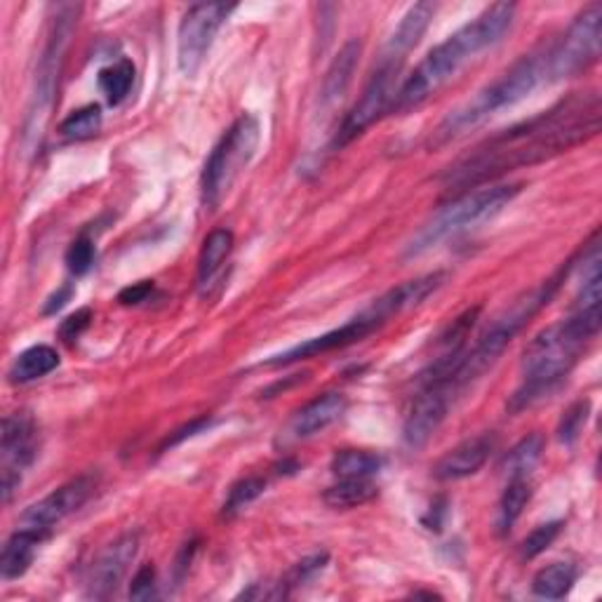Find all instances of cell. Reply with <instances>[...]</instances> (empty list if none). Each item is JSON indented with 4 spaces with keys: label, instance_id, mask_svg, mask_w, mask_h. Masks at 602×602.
I'll use <instances>...</instances> for the list:
<instances>
[{
    "label": "cell",
    "instance_id": "obj_5",
    "mask_svg": "<svg viewBox=\"0 0 602 602\" xmlns=\"http://www.w3.org/2000/svg\"><path fill=\"white\" fill-rule=\"evenodd\" d=\"M521 191V183H484V187L459 193L416 233V238L408 247V257L422 255L438 243L457 236V233L492 220L501 210L509 208Z\"/></svg>",
    "mask_w": 602,
    "mask_h": 602
},
{
    "label": "cell",
    "instance_id": "obj_2",
    "mask_svg": "<svg viewBox=\"0 0 602 602\" xmlns=\"http://www.w3.org/2000/svg\"><path fill=\"white\" fill-rule=\"evenodd\" d=\"M515 16L513 3H497L478 14L473 22L461 26L457 33L433 47L424 62L405 78L398 90L393 113H408L422 107L428 97L436 94L447 80L457 76L461 66L482 49L492 47L504 38Z\"/></svg>",
    "mask_w": 602,
    "mask_h": 602
},
{
    "label": "cell",
    "instance_id": "obj_38",
    "mask_svg": "<svg viewBox=\"0 0 602 602\" xmlns=\"http://www.w3.org/2000/svg\"><path fill=\"white\" fill-rule=\"evenodd\" d=\"M154 280H142V282H135V286H130L125 290H121L119 294V301L123 306H137L142 304V301H146L150 294H154Z\"/></svg>",
    "mask_w": 602,
    "mask_h": 602
},
{
    "label": "cell",
    "instance_id": "obj_12",
    "mask_svg": "<svg viewBox=\"0 0 602 602\" xmlns=\"http://www.w3.org/2000/svg\"><path fill=\"white\" fill-rule=\"evenodd\" d=\"M3 501L10 504L14 490L20 488L24 468L36 457V426L29 414H10L3 420Z\"/></svg>",
    "mask_w": 602,
    "mask_h": 602
},
{
    "label": "cell",
    "instance_id": "obj_3",
    "mask_svg": "<svg viewBox=\"0 0 602 602\" xmlns=\"http://www.w3.org/2000/svg\"><path fill=\"white\" fill-rule=\"evenodd\" d=\"M600 323V306H591L575 309V313L567 321L542 330L525 348L521 363L523 383L511 395L509 410L521 412L529 408L534 400L554 391L558 381L572 372V367L577 365L587 344L598 337Z\"/></svg>",
    "mask_w": 602,
    "mask_h": 602
},
{
    "label": "cell",
    "instance_id": "obj_33",
    "mask_svg": "<svg viewBox=\"0 0 602 602\" xmlns=\"http://www.w3.org/2000/svg\"><path fill=\"white\" fill-rule=\"evenodd\" d=\"M560 527H562V523H546V525H539L537 529H532L521 548L523 558L532 560V558L542 556L544 550L556 542V537L560 534Z\"/></svg>",
    "mask_w": 602,
    "mask_h": 602
},
{
    "label": "cell",
    "instance_id": "obj_34",
    "mask_svg": "<svg viewBox=\"0 0 602 602\" xmlns=\"http://www.w3.org/2000/svg\"><path fill=\"white\" fill-rule=\"evenodd\" d=\"M94 257H97L94 243L82 236V238L74 241L71 247L66 249V266H69V271L74 276H86L92 269Z\"/></svg>",
    "mask_w": 602,
    "mask_h": 602
},
{
    "label": "cell",
    "instance_id": "obj_13",
    "mask_svg": "<svg viewBox=\"0 0 602 602\" xmlns=\"http://www.w3.org/2000/svg\"><path fill=\"white\" fill-rule=\"evenodd\" d=\"M140 550V534L127 532L123 537L109 544L99 558L92 562V570L88 577V595L94 600H107L115 589L121 587L130 565L135 562Z\"/></svg>",
    "mask_w": 602,
    "mask_h": 602
},
{
    "label": "cell",
    "instance_id": "obj_22",
    "mask_svg": "<svg viewBox=\"0 0 602 602\" xmlns=\"http://www.w3.org/2000/svg\"><path fill=\"white\" fill-rule=\"evenodd\" d=\"M233 249V233L226 228H216L203 241L198 257V288L200 292H208L212 288L214 278L220 276L222 266L226 264Z\"/></svg>",
    "mask_w": 602,
    "mask_h": 602
},
{
    "label": "cell",
    "instance_id": "obj_21",
    "mask_svg": "<svg viewBox=\"0 0 602 602\" xmlns=\"http://www.w3.org/2000/svg\"><path fill=\"white\" fill-rule=\"evenodd\" d=\"M360 49H363L360 41H348L339 49V55L334 57L332 66L327 69V76L323 82V94H321L325 107L337 104L339 99L346 94V90L350 86V78H354L356 66L360 62Z\"/></svg>",
    "mask_w": 602,
    "mask_h": 602
},
{
    "label": "cell",
    "instance_id": "obj_7",
    "mask_svg": "<svg viewBox=\"0 0 602 602\" xmlns=\"http://www.w3.org/2000/svg\"><path fill=\"white\" fill-rule=\"evenodd\" d=\"M600 38L602 5L593 3L577 16L554 47H548L546 80L575 78L581 71L591 69L600 57Z\"/></svg>",
    "mask_w": 602,
    "mask_h": 602
},
{
    "label": "cell",
    "instance_id": "obj_26",
    "mask_svg": "<svg viewBox=\"0 0 602 602\" xmlns=\"http://www.w3.org/2000/svg\"><path fill=\"white\" fill-rule=\"evenodd\" d=\"M544 447H546V441L542 433H532V436L523 438L509 452V455L504 457V464H501V471H504L509 480L529 478L544 455Z\"/></svg>",
    "mask_w": 602,
    "mask_h": 602
},
{
    "label": "cell",
    "instance_id": "obj_16",
    "mask_svg": "<svg viewBox=\"0 0 602 602\" xmlns=\"http://www.w3.org/2000/svg\"><path fill=\"white\" fill-rule=\"evenodd\" d=\"M443 282H445V274H441V271L408 280V282H403V286H398V288L389 290L383 297H379L375 304L370 309H365V311L370 313L372 317H377V321L383 325V323H389L393 315H400V313H405L414 306L424 304V301L433 292H436L443 286Z\"/></svg>",
    "mask_w": 602,
    "mask_h": 602
},
{
    "label": "cell",
    "instance_id": "obj_25",
    "mask_svg": "<svg viewBox=\"0 0 602 602\" xmlns=\"http://www.w3.org/2000/svg\"><path fill=\"white\" fill-rule=\"evenodd\" d=\"M532 492L534 490H532L529 478L509 480L504 494H501V499H499V509H497V532L499 534H509L513 529L517 517H521L523 511L527 509Z\"/></svg>",
    "mask_w": 602,
    "mask_h": 602
},
{
    "label": "cell",
    "instance_id": "obj_35",
    "mask_svg": "<svg viewBox=\"0 0 602 602\" xmlns=\"http://www.w3.org/2000/svg\"><path fill=\"white\" fill-rule=\"evenodd\" d=\"M325 565H327V554H315L297 562L288 575V587H299V583L311 581L315 575H321L325 570Z\"/></svg>",
    "mask_w": 602,
    "mask_h": 602
},
{
    "label": "cell",
    "instance_id": "obj_10",
    "mask_svg": "<svg viewBox=\"0 0 602 602\" xmlns=\"http://www.w3.org/2000/svg\"><path fill=\"white\" fill-rule=\"evenodd\" d=\"M233 10H236V5L198 3L183 12L177 31V64L183 76L193 78L200 71L214 43L216 31L222 29Z\"/></svg>",
    "mask_w": 602,
    "mask_h": 602
},
{
    "label": "cell",
    "instance_id": "obj_14",
    "mask_svg": "<svg viewBox=\"0 0 602 602\" xmlns=\"http://www.w3.org/2000/svg\"><path fill=\"white\" fill-rule=\"evenodd\" d=\"M379 327H381V323L377 321V317H372L370 313L363 311L360 315H356L354 321H348L346 325L332 330V332H325V334H321V337H313L304 344H299V346L286 350V354L271 358L269 365H290V363H297V360H306V358L330 354V350L346 348L350 344H358V342L367 339Z\"/></svg>",
    "mask_w": 602,
    "mask_h": 602
},
{
    "label": "cell",
    "instance_id": "obj_6",
    "mask_svg": "<svg viewBox=\"0 0 602 602\" xmlns=\"http://www.w3.org/2000/svg\"><path fill=\"white\" fill-rule=\"evenodd\" d=\"M259 123L255 115L243 113L241 119L228 127L226 135L220 140L210 154L203 181H200V189H203V205L208 210H216L233 187V181L241 177V172L255 158L257 146H259Z\"/></svg>",
    "mask_w": 602,
    "mask_h": 602
},
{
    "label": "cell",
    "instance_id": "obj_31",
    "mask_svg": "<svg viewBox=\"0 0 602 602\" xmlns=\"http://www.w3.org/2000/svg\"><path fill=\"white\" fill-rule=\"evenodd\" d=\"M266 492V480L259 476H249L238 480L233 488L228 490V497L224 501V517H233L238 515L243 509H247L253 501H257L261 494Z\"/></svg>",
    "mask_w": 602,
    "mask_h": 602
},
{
    "label": "cell",
    "instance_id": "obj_30",
    "mask_svg": "<svg viewBox=\"0 0 602 602\" xmlns=\"http://www.w3.org/2000/svg\"><path fill=\"white\" fill-rule=\"evenodd\" d=\"M102 107L99 104H88L74 113L66 115L59 125V132L64 140L69 142H82L94 137L99 130H102Z\"/></svg>",
    "mask_w": 602,
    "mask_h": 602
},
{
    "label": "cell",
    "instance_id": "obj_20",
    "mask_svg": "<svg viewBox=\"0 0 602 602\" xmlns=\"http://www.w3.org/2000/svg\"><path fill=\"white\" fill-rule=\"evenodd\" d=\"M47 539V534L16 527V532L5 542L3 554H0V575L5 581L20 579L29 572V567L36 558V548Z\"/></svg>",
    "mask_w": 602,
    "mask_h": 602
},
{
    "label": "cell",
    "instance_id": "obj_4",
    "mask_svg": "<svg viewBox=\"0 0 602 602\" xmlns=\"http://www.w3.org/2000/svg\"><path fill=\"white\" fill-rule=\"evenodd\" d=\"M546 55L548 49L521 57L509 71L501 74L492 86L482 88L473 99H468L466 104L449 111L443 123L433 130L428 142L431 148H443L452 142L461 140L471 130L480 127L484 121H490L501 109L513 107L521 102V99L529 97L546 80Z\"/></svg>",
    "mask_w": 602,
    "mask_h": 602
},
{
    "label": "cell",
    "instance_id": "obj_36",
    "mask_svg": "<svg viewBox=\"0 0 602 602\" xmlns=\"http://www.w3.org/2000/svg\"><path fill=\"white\" fill-rule=\"evenodd\" d=\"M156 595H158L156 570H154V565H144V567H140V572L132 577L130 598L132 600H154Z\"/></svg>",
    "mask_w": 602,
    "mask_h": 602
},
{
    "label": "cell",
    "instance_id": "obj_28",
    "mask_svg": "<svg viewBox=\"0 0 602 602\" xmlns=\"http://www.w3.org/2000/svg\"><path fill=\"white\" fill-rule=\"evenodd\" d=\"M383 459L365 449H342L332 457V473L337 478H372L381 471Z\"/></svg>",
    "mask_w": 602,
    "mask_h": 602
},
{
    "label": "cell",
    "instance_id": "obj_11",
    "mask_svg": "<svg viewBox=\"0 0 602 602\" xmlns=\"http://www.w3.org/2000/svg\"><path fill=\"white\" fill-rule=\"evenodd\" d=\"M94 492V478L92 476H78L69 482H64L62 488L53 490L47 497H43L36 504H31L20 515V527L33 529L41 534H49L55 525H59L64 517H69L78 509L88 504V499Z\"/></svg>",
    "mask_w": 602,
    "mask_h": 602
},
{
    "label": "cell",
    "instance_id": "obj_37",
    "mask_svg": "<svg viewBox=\"0 0 602 602\" xmlns=\"http://www.w3.org/2000/svg\"><path fill=\"white\" fill-rule=\"evenodd\" d=\"M92 325V311L90 309H78L76 313H71L66 321H62L59 325V339L66 344H74L82 332Z\"/></svg>",
    "mask_w": 602,
    "mask_h": 602
},
{
    "label": "cell",
    "instance_id": "obj_40",
    "mask_svg": "<svg viewBox=\"0 0 602 602\" xmlns=\"http://www.w3.org/2000/svg\"><path fill=\"white\" fill-rule=\"evenodd\" d=\"M71 294H74L71 286H66V288H62L59 292H55L53 297L47 299V304H45V309H43L45 315H53V313H57L59 309H64V304L71 299Z\"/></svg>",
    "mask_w": 602,
    "mask_h": 602
},
{
    "label": "cell",
    "instance_id": "obj_8",
    "mask_svg": "<svg viewBox=\"0 0 602 602\" xmlns=\"http://www.w3.org/2000/svg\"><path fill=\"white\" fill-rule=\"evenodd\" d=\"M78 10H80L78 5L57 8L53 31H49V38L38 64L36 88H33V94H31V107L26 115V135H41V130L45 125L47 111L49 107H53V97L57 90V78H59L66 45H69V38L78 20Z\"/></svg>",
    "mask_w": 602,
    "mask_h": 602
},
{
    "label": "cell",
    "instance_id": "obj_27",
    "mask_svg": "<svg viewBox=\"0 0 602 602\" xmlns=\"http://www.w3.org/2000/svg\"><path fill=\"white\" fill-rule=\"evenodd\" d=\"M575 581H577V570L570 562H554L534 575L532 593L546 600H560L570 593Z\"/></svg>",
    "mask_w": 602,
    "mask_h": 602
},
{
    "label": "cell",
    "instance_id": "obj_18",
    "mask_svg": "<svg viewBox=\"0 0 602 602\" xmlns=\"http://www.w3.org/2000/svg\"><path fill=\"white\" fill-rule=\"evenodd\" d=\"M346 412V398L342 393H325L321 398L311 400L288 424V436L292 441H306L315 433L325 431L334 422L342 420V414Z\"/></svg>",
    "mask_w": 602,
    "mask_h": 602
},
{
    "label": "cell",
    "instance_id": "obj_32",
    "mask_svg": "<svg viewBox=\"0 0 602 602\" xmlns=\"http://www.w3.org/2000/svg\"><path fill=\"white\" fill-rule=\"evenodd\" d=\"M589 412H591V400H579V403H575L570 410H567L558 424V441L565 445H572L579 438L583 426H587Z\"/></svg>",
    "mask_w": 602,
    "mask_h": 602
},
{
    "label": "cell",
    "instance_id": "obj_29",
    "mask_svg": "<svg viewBox=\"0 0 602 602\" xmlns=\"http://www.w3.org/2000/svg\"><path fill=\"white\" fill-rule=\"evenodd\" d=\"M132 82H135V64L130 59H121L109 64L107 69L99 71V90L104 92L111 107H119L130 94Z\"/></svg>",
    "mask_w": 602,
    "mask_h": 602
},
{
    "label": "cell",
    "instance_id": "obj_19",
    "mask_svg": "<svg viewBox=\"0 0 602 602\" xmlns=\"http://www.w3.org/2000/svg\"><path fill=\"white\" fill-rule=\"evenodd\" d=\"M433 14H436V5L433 3H414L405 12L403 20H400L395 31L391 33L387 49H383V59L403 64L412 49L420 45L422 36L433 20Z\"/></svg>",
    "mask_w": 602,
    "mask_h": 602
},
{
    "label": "cell",
    "instance_id": "obj_17",
    "mask_svg": "<svg viewBox=\"0 0 602 602\" xmlns=\"http://www.w3.org/2000/svg\"><path fill=\"white\" fill-rule=\"evenodd\" d=\"M494 445L497 441L494 436H490V433L468 438L447 452V455L436 464V468H433V476L445 482L476 476L480 468L488 464L490 455L494 452Z\"/></svg>",
    "mask_w": 602,
    "mask_h": 602
},
{
    "label": "cell",
    "instance_id": "obj_9",
    "mask_svg": "<svg viewBox=\"0 0 602 602\" xmlns=\"http://www.w3.org/2000/svg\"><path fill=\"white\" fill-rule=\"evenodd\" d=\"M398 62L381 59L377 71L372 74L370 82H367L358 102L346 113V119L339 125L337 137H334V146L342 148L358 140L367 127H372L383 113L393 111L395 97H398V76H400Z\"/></svg>",
    "mask_w": 602,
    "mask_h": 602
},
{
    "label": "cell",
    "instance_id": "obj_23",
    "mask_svg": "<svg viewBox=\"0 0 602 602\" xmlns=\"http://www.w3.org/2000/svg\"><path fill=\"white\" fill-rule=\"evenodd\" d=\"M59 367V354L53 346H31L26 348L24 354H20L14 358L12 367H10V381L12 383H29L43 379L45 375L55 372Z\"/></svg>",
    "mask_w": 602,
    "mask_h": 602
},
{
    "label": "cell",
    "instance_id": "obj_1",
    "mask_svg": "<svg viewBox=\"0 0 602 602\" xmlns=\"http://www.w3.org/2000/svg\"><path fill=\"white\" fill-rule=\"evenodd\" d=\"M600 94L575 92L554 109L534 119L499 132L476 146L471 154L449 165L443 181L457 196L476 187L492 183L497 177L556 158L567 150L593 140L600 132Z\"/></svg>",
    "mask_w": 602,
    "mask_h": 602
},
{
    "label": "cell",
    "instance_id": "obj_24",
    "mask_svg": "<svg viewBox=\"0 0 602 602\" xmlns=\"http://www.w3.org/2000/svg\"><path fill=\"white\" fill-rule=\"evenodd\" d=\"M377 484L372 482V478H342L337 484H332V488L325 490L323 501L330 509H358L367 501H372L377 497Z\"/></svg>",
    "mask_w": 602,
    "mask_h": 602
},
{
    "label": "cell",
    "instance_id": "obj_39",
    "mask_svg": "<svg viewBox=\"0 0 602 602\" xmlns=\"http://www.w3.org/2000/svg\"><path fill=\"white\" fill-rule=\"evenodd\" d=\"M205 426H210V416H200V420L189 422L187 426H181L179 431H175V433H170V436H167V441L163 443L160 452H163V449H167V447H175V445H179L181 441H187V438L198 436V433L203 431Z\"/></svg>",
    "mask_w": 602,
    "mask_h": 602
},
{
    "label": "cell",
    "instance_id": "obj_15",
    "mask_svg": "<svg viewBox=\"0 0 602 602\" xmlns=\"http://www.w3.org/2000/svg\"><path fill=\"white\" fill-rule=\"evenodd\" d=\"M452 393L441 387H422V393L414 398V403L405 416L403 441L408 447L420 449L424 447L433 433L441 428L449 410Z\"/></svg>",
    "mask_w": 602,
    "mask_h": 602
}]
</instances>
